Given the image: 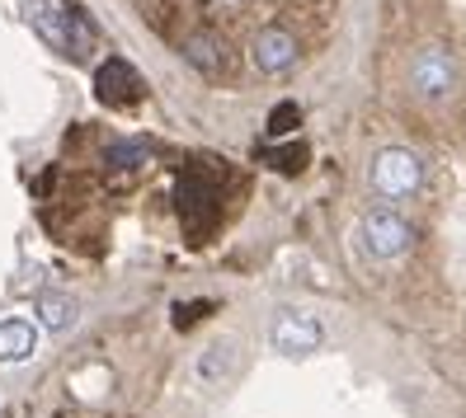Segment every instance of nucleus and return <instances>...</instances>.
<instances>
[{
  "label": "nucleus",
  "mask_w": 466,
  "mask_h": 418,
  "mask_svg": "<svg viewBox=\"0 0 466 418\" xmlns=\"http://www.w3.org/2000/svg\"><path fill=\"white\" fill-rule=\"evenodd\" d=\"M301 160H307V146H283V151H264V164H273V170H301Z\"/></svg>",
  "instance_id": "13"
},
{
  "label": "nucleus",
  "mask_w": 466,
  "mask_h": 418,
  "mask_svg": "<svg viewBox=\"0 0 466 418\" xmlns=\"http://www.w3.org/2000/svg\"><path fill=\"white\" fill-rule=\"evenodd\" d=\"M410 85H415L420 99H448L457 90V62L438 43H429V47L415 52V62H410Z\"/></svg>",
  "instance_id": "3"
},
{
  "label": "nucleus",
  "mask_w": 466,
  "mask_h": 418,
  "mask_svg": "<svg viewBox=\"0 0 466 418\" xmlns=\"http://www.w3.org/2000/svg\"><path fill=\"white\" fill-rule=\"evenodd\" d=\"M231 367H236V343L231 339H217L198 353V381L203 385H222L231 376Z\"/></svg>",
  "instance_id": "9"
},
{
  "label": "nucleus",
  "mask_w": 466,
  "mask_h": 418,
  "mask_svg": "<svg viewBox=\"0 0 466 418\" xmlns=\"http://www.w3.org/2000/svg\"><path fill=\"white\" fill-rule=\"evenodd\" d=\"M198 315H208V301H194V305H179V315H175V324H179V329H188V324H194Z\"/></svg>",
  "instance_id": "14"
},
{
  "label": "nucleus",
  "mask_w": 466,
  "mask_h": 418,
  "mask_svg": "<svg viewBox=\"0 0 466 418\" xmlns=\"http://www.w3.org/2000/svg\"><path fill=\"white\" fill-rule=\"evenodd\" d=\"M424 184V164L415 151H405V146H387V151H377L372 160V188L381 193V198H410V193H420Z\"/></svg>",
  "instance_id": "1"
},
{
  "label": "nucleus",
  "mask_w": 466,
  "mask_h": 418,
  "mask_svg": "<svg viewBox=\"0 0 466 418\" xmlns=\"http://www.w3.org/2000/svg\"><path fill=\"white\" fill-rule=\"evenodd\" d=\"M38 353V329L29 320H0V362H29Z\"/></svg>",
  "instance_id": "8"
},
{
  "label": "nucleus",
  "mask_w": 466,
  "mask_h": 418,
  "mask_svg": "<svg viewBox=\"0 0 466 418\" xmlns=\"http://www.w3.org/2000/svg\"><path fill=\"white\" fill-rule=\"evenodd\" d=\"M184 62L194 71H203V75H222L227 71V47L217 43L212 34H198V38L184 43Z\"/></svg>",
  "instance_id": "10"
},
{
  "label": "nucleus",
  "mask_w": 466,
  "mask_h": 418,
  "mask_svg": "<svg viewBox=\"0 0 466 418\" xmlns=\"http://www.w3.org/2000/svg\"><path fill=\"white\" fill-rule=\"evenodd\" d=\"M250 52H255V66H259L264 75H279V71H288V66L297 62V38L283 34V29H264Z\"/></svg>",
  "instance_id": "7"
},
{
  "label": "nucleus",
  "mask_w": 466,
  "mask_h": 418,
  "mask_svg": "<svg viewBox=\"0 0 466 418\" xmlns=\"http://www.w3.org/2000/svg\"><path fill=\"white\" fill-rule=\"evenodd\" d=\"M268 343L279 353H288V357H307L325 343V324L311 311L283 305V311H273V320H268Z\"/></svg>",
  "instance_id": "2"
},
{
  "label": "nucleus",
  "mask_w": 466,
  "mask_h": 418,
  "mask_svg": "<svg viewBox=\"0 0 466 418\" xmlns=\"http://www.w3.org/2000/svg\"><path fill=\"white\" fill-rule=\"evenodd\" d=\"M95 85H99V99L104 104H132L137 95H142V80H137V71L123 62V57H108L95 75Z\"/></svg>",
  "instance_id": "6"
},
{
  "label": "nucleus",
  "mask_w": 466,
  "mask_h": 418,
  "mask_svg": "<svg viewBox=\"0 0 466 418\" xmlns=\"http://www.w3.org/2000/svg\"><path fill=\"white\" fill-rule=\"evenodd\" d=\"M297 123H301V108H297L292 99H283V104L268 114V136H288V132H297Z\"/></svg>",
  "instance_id": "12"
},
{
  "label": "nucleus",
  "mask_w": 466,
  "mask_h": 418,
  "mask_svg": "<svg viewBox=\"0 0 466 418\" xmlns=\"http://www.w3.org/2000/svg\"><path fill=\"white\" fill-rule=\"evenodd\" d=\"M76 315H80L76 296H66V292H43V296H38V320H43V329L62 333V329L76 324Z\"/></svg>",
  "instance_id": "11"
},
{
  "label": "nucleus",
  "mask_w": 466,
  "mask_h": 418,
  "mask_svg": "<svg viewBox=\"0 0 466 418\" xmlns=\"http://www.w3.org/2000/svg\"><path fill=\"white\" fill-rule=\"evenodd\" d=\"M19 10H24V24L47 43V47H57V52H71L66 47V15L52 5V0H19Z\"/></svg>",
  "instance_id": "5"
},
{
  "label": "nucleus",
  "mask_w": 466,
  "mask_h": 418,
  "mask_svg": "<svg viewBox=\"0 0 466 418\" xmlns=\"http://www.w3.org/2000/svg\"><path fill=\"white\" fill-rule=\"evenodd\" d=\"M410 240H415V231H410V221L391 207H372L363 216V244L372 249V259H400Z\"/></svg>",
  "instance_id": "4"
}]
</instances>
